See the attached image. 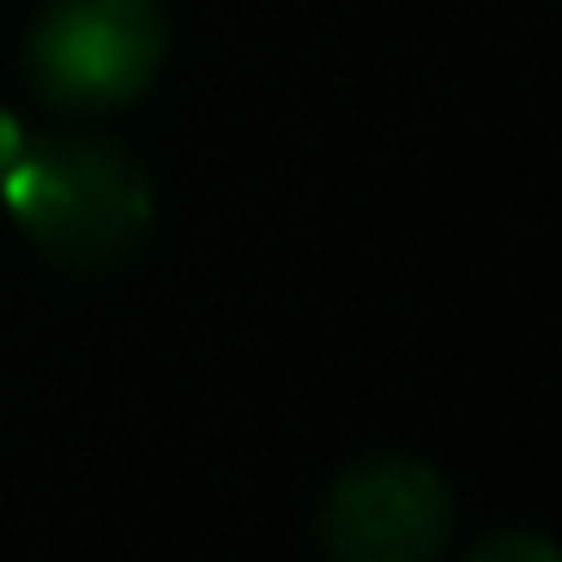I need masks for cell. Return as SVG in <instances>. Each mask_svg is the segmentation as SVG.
<instances>
[{
  "label": "cell",
  "instance_id": "6da1fadb",
  "mask_svg": "<svg viewBox=\"0 0 562 562\" xmlns=\"http://www.w3.org/2000/svg\"><path fill=\"white\" fill-rule=\"evenodd\" d=\"M0 200L43 260L74 272H110L134 260L158 212L151 176L110 139H25Z\"/></svg>",
  "mask_w": 562,
  "mask_h": 562
},
{
  "label": "cell",
  "instance_id": "7a4b0ae2",
  "mask_svg": "<svg viewBox=\"0 0 562 562\" xmlns=\"http://www.w3.org/2000/svg\"><path fill=\"white\" fill-rule=\"evenodd\" d=\"M164 67L158 0H49L25 37V74L43 103L74 115L122 110Z\"/></svg>",
  "mask_w": 562,
  "mask_h": 562
},
{
  "label": "cell",
  "instance_id": "3957f363",
  "mask_svg": "<svg viewBox=\"0 0 562 562\" xmlns=\"http://www.w3.org/2000/svg\"><path fill=\"white\" fill-rule=\"evenodd\" d=\"M453 532V496L436 465L369 453L333 477L321 502L327 562H436Z\"/></svg>",
  "mask_w": 562,
  "mask_h": 562
},
{
  "label": "cell",
  "instance_id": "277c9868",
  "mask_svg": "<svg viewBox=\"0 0 562 562\" xmlns=\"http://www.w3.org/2000/svg\"><path fill=\"white\" fill-rule=\"evenodd\" d=\"M465 562H562V550L544 532H490Z\"/></svg>",
  "mask_w": 562,
  "mask_h": 562
},
{
  "label": "cell",
  "instance_id": "5b68a950",
  "mask_svg": "<svg viewBox=\"0 0 562 562\" xmlns=\"http://www.w3.org/2000/svg\"><path fill=\"white\" fill-rule=\"evenodd\" d=\"M19 151H25V127H19L13 115L0 110V188H7V176H13Z\"/></svg>",
  "mask_w": 562,
  "mask_h": 562
}]
</instances>
